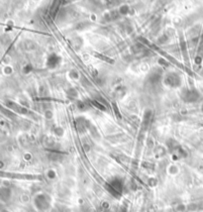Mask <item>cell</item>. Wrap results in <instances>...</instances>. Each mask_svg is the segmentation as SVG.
I'll use <instances>...</instances> for the list:
<instances>
[{"label": "cell", "instance_id": "6da1fadb", "mask_svg": "<svg viewBox=\"0 0 203 212\" xmlns=\"http://www.w3.org/2000/svg\"><path fill=\"white\" fill-rule=\"evenodd\" d=\"M180 83V78L176 73H169L165 78V83L169 86H178Z\"/></svg>", "mask_w": 203, "mask_h": 212}]
</instances>
